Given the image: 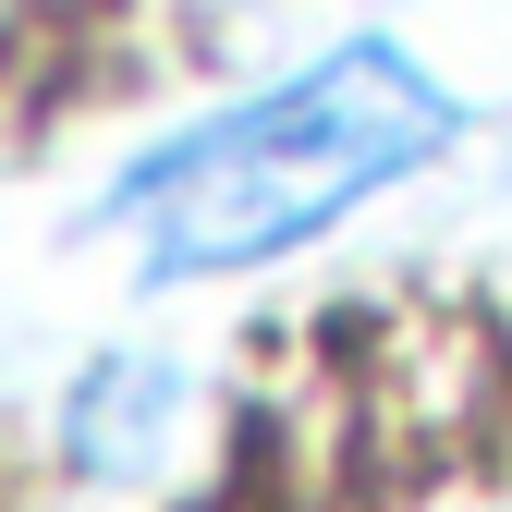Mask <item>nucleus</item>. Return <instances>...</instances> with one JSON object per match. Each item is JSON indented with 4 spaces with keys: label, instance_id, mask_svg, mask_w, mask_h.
I'll return each instance as SVG.
<instances>
[{
    "label": "nucleus",
    "instance_id": "1",
    "mask_svg": "<svg viewBox=\"0 0 512 512\" xmlns=\"http://www.w3.org/2000/svg\"><path fill=\"white\" fill-rule=\"evenodd\" d=\"M452 135H464V110L403 37H342L305 74L256 86L244 110L171 135L110 196V220L135 232L147 281H232V269H269V256L342 232L366 196L427 171Z\"/></svg>",
    "mask_w": 512,
    "mask_h": 512
}]
</instances>
